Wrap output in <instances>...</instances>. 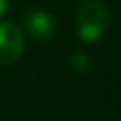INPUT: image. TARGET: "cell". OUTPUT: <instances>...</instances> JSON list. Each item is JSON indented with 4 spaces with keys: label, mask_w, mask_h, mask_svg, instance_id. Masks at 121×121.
<instances>
[{
    "label": "cell",
    "mask_w": 121,
    "mask_h": 121,
    "mask_svg": "<svg viewBox=\"0 0 121 121\" xmlns=\"http://www.w3.org/2000/svg\"><path fill=\"white\" fill-rule=\"evenodd\" d=\"M108 21H110L108 8L98 0H89L79 8L78 13V36L89 43L96 42L102 38Z\"/></svg>",
    "instance_id": "obj_1"
},
{
    "label": "cell",
    "mask_w": 121,
    "mask_h": 121,
    "mask_svg": "<svg viewBox=\"0 0 121 121\" xmlns=\"http://www.w3.org/2000/svg\"><path fill=\"white\" fill-rule=\"evenodd\" d=\"M23 32L13 23H0V64H13L23 53Z\"/></svg>",
    "instance_id": "obj_2"
},
{
    "label": "cell",
    "mask_w": 121,
    "mask_h": 121,
    "mask_svg": "<svg viewBox=\"0 0 121 121\" xmlns=\"http://www.w3.org/2000/svg\"><path fill=\"white\" fill-rule=\"evenodd\" d=\"M25 26L34 40H49L55 32V23L45 11H30L25 19Z\"/></svg>",
    "instance_id": "obj_3"
},
{
    "label": "cell",
    "mask_w": 121,
    "mask_h": 121,
    "mask_svg": "<svg viewBox=\"0 0 121 121\" xmlns=\"http://www.w3.org/2000/svg\"><path fill=\"white\" fill-rule=\"evenodd\" d=\"M72 66L78 68V70H85V68H89V57L83 55V53L74 55V59H72Z\"/></svg>",
    "instance_id": "obj_4"
},
{
    "label": "cell",
    "mask_w": 121,
    "mask_h": 121,
    "mask_svg": "<svg viewBox=\"0 0 121 121\" xmlns=\"http://www.w3.org/2000/svg\"><path fill=\"white\" fill-rule=\"evenodd\" d=\"M6 11H8V0H0V19L4 17Z\"/></svg>",
    "instance_id": "obj_5"
}]
</instances>
